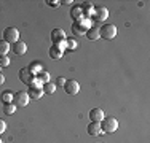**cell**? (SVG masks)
<instances>
[{
  "mask_svg": "<svg viewBox=\"0 0 150 143\" xmlns=\"http://www.w3.org/2000/svg\"><path fill=\"white\" fill-rule=\"evenodd\" d=\"M80 6H81V11H83V18H85V16H90V14H93V10H94V6H93L91 3L83 2Z\"/></svg>",
  "mask_w": 150,
  "mask_h": 143,
  "instance_id": "ac0fdd59",
  "label": "cell"
},
{
  "mask_svg": "<svg viewBox=\"0 0 150 143\" xmlns=\"http://www.w3.org/2000/svg\"><path fill=\"white\" fill-rule=\"evenodd\" d=\"M88 29H91V22L88 19H81V21H75L72 24V32L74 35H85L88 32Z\"/></svg>",
  "mask_w": 150,
  "mask_h": 143,
  "instance_id": "7a4b0ae2",
  "label": "cell"
},
{
  "mask_svg": "<svg viewBox=\"0 0 150 143\" xmlns=\"http://www.w3.org/2000/svg\"><path fill=\"white\" fill-rule=\"evenodd\" d=\"M104 118H105V114H104V111H102V108H93V110H90L91 123H101Z\"/></svg>",
  "mask_w": 150,
  "mask_h": 143,
  "instance_id": "8fae6325",
  "label": "cell"
},
{
  "mask_svg": "<svg viewBox=\"0 0 150 143\" xmlns=\"http://www.w3.org/2000/svg\"><path fill=\"white\" fill-rule=\"evenodd\" d=\"M29 95H27V92L24 91H18L13 94V103H15L16 107H26L29 105Z\"/></svg>",
  "mask_w": 150,
  "mask_h": 143,
  "instance_id": "5b68a950",
  "label": "cell"
},
{
  "mask_svg": "<svg viewBox=\"0 0 150 143\" xmlns=\"http://www.w3.org/2000/svg\"><path fill=\"white\" fill-rule=\"evenodd\" d=\"M0 143H3V142H2V140H0Z\"/></svg>",
  "mask_w": 150,
  "mask_h": 143,
  "instance_id": "4dcf8cb0",
  "label": "cell"
},
{
  "mask_svg": "<svg viewBox=\"0 0 150 143\" xmlns=\"http://www.w3.org/2000/svg\"><path fill=\"white\" fill-rule=\"evenodd\" d=\"M85 35H86L91 41H96L99 38V29L98 27H91V29H88V32Z\"/></svg>",
  "mask_w": 150,
  "mask_h": 143,
  "instance_id": "e0dca14e",
  "label": "cell"
},
{
  "mask_svg": "<svg viewBox=\"0 0 150 143\" xmlns=\"http://www.w3.org/2000/svg\"><path fill=\"white\" fill-rule=\"evenodd\" d=\"M8 51H10V45L6 41L0 40V56H6Z\"/></svg>",
  "mask_w": 150,
  "mask_h": 143,
  "instance_id": "603a6c76",
  "label": "cell"
},
{
  "mask_svg": "<svg viewBox=\"0 0 150 143\" xmlns=\"http://www.w3.org/2000/svg\"><path fill=\"white\" fill-rule=\"evenodd\" d=\"M10 48L13 49V53H15L16 56H24V54H26V51H27V45L24 41H19V40H18L16 43H13Z\"/></svg>",
  "mask_w": 150,
  "mask_h": 143,
  "instance_id": "30bf717a",
  "label": "cell"
},
{
  "mask_svg": "<svg viewBox=\"0 0 150 143\" xmlns=\"http://www.w3.org/2000/svg\"><path fill=\"white\" fill-rule=\"evenodd\" d=\"M64 91L69 95H77L80 92V84L75 80H66V84H64Z\"/></svg>",
  "mask_w": 150,
  "mask_h": 143,
  "instance_id": "52a82bcc",
  "label": "cell"
},
{
  "mask_svg": "<svg viewBox=\"0 0 150 143\" xmlns=\"http://www.w3.org/2000/svg\"><path fill=\"white\" fill-rule=\"evenodd\" d=\"M56 88H58V86H61V88H64V84H66V78H64V76H59L58 78V80H56Z\"/></svg>",
  "mask_w": 150,
  "mask_h": 143,
  "instance_id": "4316f807",
  "label": "cell"
},
{
  "mask_svg": "<svg viewBox=\"0 0 150 143\" xmlns=\"http://www.w3.org/2000/svg\"><path fill=\"white\" fill-rule=\"evenodd\" d=\"M15 111H16V105L15 103H5V105H3V113L5 114H15Z\"/></svg>",
  "mask_w": 150,
  "mask_h": 143,
  "instance_id": "44dd1931",
  "label": "cell"
},
{
  "mask_svg": "<svg viewBox=\"0 0 150 143\" xmlns=\"http://www.w3.org/2000/svg\"><path fill=\"white\" fill-rule=\"evenodd\" d=\"M3 83H5V76H3L2 73H0V84H3Z\"/></svg>",
  "mask_w": 150,
  "mask_h": 143,
  "instance_id": "f1b7e54d",
  "label": "cell"
},
{
  "mask_svg": "<svg viewBox=\"0 0 150 143\" xmlns=\"http://www.w3.org/2000/svg\"><path fill=\"white\" fill-rule=\"evenodd\" d=\"M5 130H6V123L3 119H0V135H2Z\"/></svg>",
  "mask_w": 150,
  "mask_h": 143,
  "instance_id": "83f0119b",
  "label": "cell"
},
{
  "mask_svg": "<svg viewBox=\"0 0 150 143\" xmlns=\"http://www.w3.org/2000/svg\"><path fill=\"white\" fill-rule=\"evenodd\" d=\"M88 134L93 135V137H96V135H101L102 134V129H101V123H90L86 127Z\"/></svg>",
  "mask_w": 150,
  "mask_h": 143,
  "instance_id": "7c38bea8",
  "label": "cell"
},
{
  "mask_svg": "<svg viewBox=\"0 0 150 143\" xmlns=\"http://www.w3.org/2000/svg\"><path fill=\"white\" fill-rule=\"evenodd\" d=\"M51 41H53V45H56L59 41H66V32L62 29H53L51 30Z\"/></svg>",
  "mask_w": 150,
  "mask_h": 143,
  "instance_id": "9c48e42d",
  "label": "cell"
},
{
  "mask_svg": "<svg viewBox=\"0 0 150 143\" xmlns=\"http://www.w3.org/2000/svg\"><path fill=\"white\" fill-rule=\"evenodd\" d=\"M117 37V27L115 24H104L99 29V38H104V40H113Z\"/></svg>",
  "mask_w": 150,
  "mask_h": 143,
  "instance_id": "6da1fadb",
  "label": "cell"
},
{
  "mask_svg": "<svg viewBox=\"0 0 150 143\" xmlns=\"http://www.w3.org/2000/svg\"><path fill=\"white\" fill-rule=\"evenodd\" d=\"M101 129L102 132H107V134H112L118 129V121L115 119L113 116H109V118H104L101 121Z\"/></svg>",
  "mask_w": 150,
  "mask_h": 143,
  "instance_id": "3957f363",
  "label": "cell"
},
{
  "mask_svg": "<svg viewBox=\"0 0 150 143\" xmlns=\"http://www.w3.org/2000/svg\"><path fill=\"white\" fill-rule=\"evenodd\" d=\"M35 78H37L42 84L50 83V73H48V72H45V70H42L40 73H37V75H35Z\"/></svg>",
  "mask_w": 150,
  "mask_h": 143,
  "instance_id": "ffe728a7",
  "label": "cell"
},
{
  "mask_svg": "<svg viewBox=\"0 0 150 143\" xmlns=\"http://www.w3.org/2000/svg\"><path fill=\"white\" fill-rule=\"evenodd\" d=\"M0 69H2V67H0Z\"/></svg>",
  "mask_w": 150,
  "mask_h": 143,
  "instance_id": "1f68e13d",
  "label": "cell"
},
{
  "mask_svg": "<svg viewBox=\"0 0 150 143\" xmlns=\"http://www.w3.org/2000/svg\"><path fill=\"white\" fill-rule=\"evenodd\" d=\"M91 16L94 21H105L107 18H109V10H107L105 6H94Z\"/></svg>",
  "mask_w": 150,
  "mask_h": 143,
  "instance_id": "8992f818",
  "label": "cell"
},
{
  "mask_svg": "<svg viewBox=\"0 0 150 143\" xmlns=\"http://www.w3.org/2000/svg\"><path fill=\"white\" fill-rule=\"evenodd\" d=\"M46 5L53 6V8H58V6H61V2L59 0H46Z\"/></svg>",
  "mask_w": 150,
  "mask_h": 143,
  "instance_id": "484cf974",
  "label": "cell"
},
{
  "mask_svg": "<svg viewBox=\"0 0 150 143\" xmlns=\"http://www.w3.org/2000/svg\"><path fill=\"white\" fill-rule=\"evenodd\" d=\"M18 40H19V32L16 27H6L3 30V41L10 45V43H16Z\"/></svg>",
  "mask_w": 150,
  "mask_h": 143,
  "instance_id": "277c9868",
  "label": "cell"
},
{
  "mask_svg": "<svg viewBox=\"0 0 150 143\" xmlns=\"http://www.w3.org/2000/svg\"><path fill=\"white\" fill-rule=\"evenodd\" d=\"M10 65V57L8 56H0V67H8Z\"/></svg>",
  "mask_w": 150,
  "mask_h": 143,
  "instance_id": "d4e9b609",
  "label": "cell"
},
{
  "mask_svg": "<svg viewBox=\"0 0 150 143\" xmlns=\"http://www.w3.org/2000/svg\"><path fill=\"white\" fill-rule=\"evenodd\" d=\"M61 3H64V5H69V3H72V0H64V2H61Z\"/></svg>",
  "mask_w": 150,
  "mask_h": 143,
  "instance_id": "f546056e",
  "label": "cell"
},
{
  "mask_svg": "<svg viewBox=\"0 0 150 143\" xmlns=\"http://www.w3.org/2000/svg\"><path fill=\"white\" fill-rule=\"evenodd\" d=\"M42 91H43V94H54L56 91V84L54 83H45L43 86H42Z\"/></svg>",
  "mask_w": 150,
  "mask_h": 143,
  "instance_id": "d6986e66",
  "label": "cell"
},
{
  "mask_svg": "<svg viewBox=\"0 0 150 143\" xmlns=\"http://www.w3.org/2000/svg\"><path fill=\"white\" fill-rule=\"evenodd\" d=\"M34 78H35V76L30 73L29 69H21V70H19V80H21V83L30 86L32 81H34Z\"/></svg>",
  "mask_w": 150,
  "mask_h": 143,
  "instance_id": "ba28073f",
  "label": "cell"
},
{
  "mask_svg": "<svg viewBox=\"0 0 150 143\" xmlns=\"http://www.w3.org/2000/svg\"><path fill=\"white\" fill-rule=\"evenodd\" d=\"M27 95H29V99H34V100H38L43 95V91H42V88H32L29 86V91H27Z\"/></svg>",
  "mask_w": 150,
  "mask_h": 143,
  "instance_id": "5bb4252c",
  "label": "cell"
},
{
  "mask_svg": "<svg viewBox=\"0 0 150 143\" xmlns=\"http://www.w3.org/2000/svg\"><path fill=\"white\" fill-rule=\"evenodd\" d=\"M70 16H72L74 22H75V21H81V19H83V11H81V6L80 5L72 6V10H70Z\"/></svg>",
  "mask_w": 150,
  "mask_h": 143,
  "instance_id": "4fadbf2b",
  "label": "cell"
},
{
  "mask_svg": "<svg viewBox=\"0 0 150 143\" xmlns=\"http://www.w3.org/2000/svg\"><path fill=\"white\" fill-rule=\"evenodd\" d=\"M66 48L75 49V48H77V41H75L74 38H66Z\"/></svg>",
  "mask_w": 150,
  "mask_h": 143,
  "instance_id": "cb8c5ba5",
  "label": "cell"
},
{
  "mask_svg": "<svg viewBox=\"0 0 150 143\" xmlns=\"http://www.w3.org/2000/svg\"><path fill=\"white\" fill-rule=\"evenodd\" d=\"M62 54H64V51H61L58 46L53 45L51 48H50V57H51V59H61Z\"/></svg>",
  "mask_w": 150,
  "mask_h": 143,
  "instance_id": "2e32d148",
  "label": "cell"
},
{
  "mask_svg": "<svg viewBox=\"0 0 150 143\" xmlns=\"http://www.w3.org/2000/svg\"><path fill=\"white\" fill-rule=\"evenodd\" d=\"M2 102L3 103H13V92L11 91H5L2 94Z\"/></svg>",
  "mask_w": 150,
  "mask_h": 143,
  "instance_id": "7402d4cb",
  "label": "cell"
},
{
  "mask_svg": "<svg viewBox=\"0 0 150 143\" xmlns=\"http://www.w3.org/2000/svg\"><path fill=\"white\" fill-rule=\"evenodd\" d=\"M27 69H29V70H30V73L35 76L37 73H40V72L43 70V64L38 62V60H32V62L29 64V67H27Z\"/></svg>",
  "mask_w": 150,
  "mask_h": 143,
  "instance_id": "9a60e30c",
  "label": "cell"
}]
</instances>
